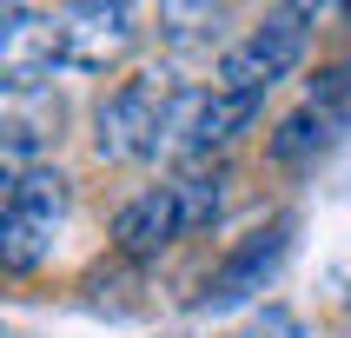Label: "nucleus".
<instances>
[{"instance_id": "f257e3e1", "label": "nucleus", "mask_w": 351, "mask_h": 338, "mask_svg": "<svg viewBox=\"0 0 351 338\" xmlns=\"http://www.w3.org/2000/svg\"><path fill=\"white\" fill-rule=\"evenodd\" d=\"M312 20H318V7H278V14H265L245 40H232V47L219 53V93L265 99V86H278V80L305 60Z\"/></svg>"}, {"instance_id": "f03ea898", "label": "nucleus", "mask_w": 351, "mask_h": 338, "mask_svg": "<svg viewBox=\"0 0 351 338\" xmlns=\"http://www.w3.org/2000/svg\"><path fill=\"white\" fill-rule=\"evenodd\" d=\"M166 106H173L166 86H153V80H119L93 113V153L106 166H119V159H153Z\"/></svg>"}, {"instance_id": "7ed1b4c3", "label": "nucleus", "mask_w": 351, "mask_h": 338, "mask_svg": "<svg viewBox=\"0 0 351 338\" xmlns=\"http://www.w3.org/2000/svg\"><path fill=\"white\" fill-rule=\"evenodd\" d=\"M66 47H60V14H34V7H7L0 14V80L14 93H34L53 73Z\"/></svg>"}, {"instance_id": "20e7f679", "label": "nucleus", "mask_w": 351, "mask_h": 338, "mask_svg": "<svg viewBox=\"0 0 351 338\" xmlns=\"http://www.w3.org/2000/svg\"><path fill=\"white\" fill-rule=\"evenodd\" d=\"M60 47H66V67L80 73H99L106 60H119L133 47V7L126 0H80L60 14Z\"/></svg>"}, {"instance_id": "39448f33", "label": "nucleus", "mask_w": 351, "mask_h": 338, "mask_svg": "<svg viewBox=\"0 0 351 338\" xmlns=\"http://www.w3.org/2000/svg\"><path fill=\"white\" fill-rule=\"evenodd\" d=\"M278 258H285V226L239 239L232 252L219 258V272L206 278V292H199V312H226V305H239V298L265 292V278L278 272Z\"/></svg>"}, {"instance_id": "423d86ee", "label": "nucleus", "mask_w": 351, "mask_h": 338, "mask_svg": "<svg viewBox=\"0 0 351 338\" xmlns=\"http://www.w3.org/2000/svg\"><path fill=\"white\" fill-rule=\"evenodd\" d=\"M258 106L265 99H252V93H199L193 99V119H186V139H179V159H193V166H206L213 153H226L245 126L258 119Z\"/></svg>"}, {"instance_id": "0eeeda50", "label": "nucleus", "mask_w": 351, "mask_h": 338, "mask_svg": "<svg viewBox=\"0 0 351 338\" xmlns=\"http://www.w3.org/2000/svg\"><path fill=\"white\" fill-rule=\"evenodd\" d=\"M179 232H186V219H179L173 186H153V193L126 199V206H119V219H113V245H119L126 258H159Z\"/></svg>"}, {"instance_id": "6e6552de", "label": "nucleus", "mask_w": 351, "mask_h": 338, "mask_svg": "<svg viewBox=\"0 0 351 338\" xmlns=\"http://www.w3.org/2000/svg\"><path fill=\"white\" fill-rule=\"evenodd\" d=\"M345 106H325V99H305L298 113H285L272 126V139H265V153H272V166H312L318 153H332L338 133H345Z\"/></svg>"}, {"instance_id": "1a4fd4ad", "label": "nucleus", "mask_w": 351, "mask_h": 338, "mask_svg": "<svg viewBox=\"0 0 351 338\" xmlns=\"http://www.w3.org/2000/svg\"><path fill=\"white\" fill-rule=\"evenodd\" d=\"M7 213H27V219H47V226H53V219L66 213V179H60L53 166H20V173L7 179Z\"/></svg>"}, {"instance_id": "9d476101", "label": "nucleus", "mask_w": 351, "mask_h": 338, "mask_svg": "<svg viewBox=\"0 0 351 338\" xmlns=\"http://www.w3.org/2000/svg\"><path fill=\"white\" fill-rule=\"evenodd\" d=\"M173 199H179L186 232H206V226L226 213V173H219V166H186V173L173 179Z\"/></svg>"}, {"instance_id": "9b49d317", "label": "nucleus", "mask_w": 351, "mask_h": 338, "mask_svg": "<svg viewBox=\"0 0 351 338\" xmlns=\"http://www.w3.org/2000/svg\"><path fill=\"white\" fill-rule=\"evenodd\" d=\"M47 252H53V226H47V219L0 213V265H7V272H34Z\"/></svg>"}, {"instance_id": "f8f14e48", "label": "nucleus", "mask_w": 351, "mask_h": 338, "mask_svg": "<svg viewBox=\"0 0 351 338\" xmlns=\"http://www.w3.org/2000/svg\"><path fill=\"white\" fill-rule=\"evenodd\" d=\"M226 27V7H159V34L173 47H206Z\"/></svg>"}]
</instances>
